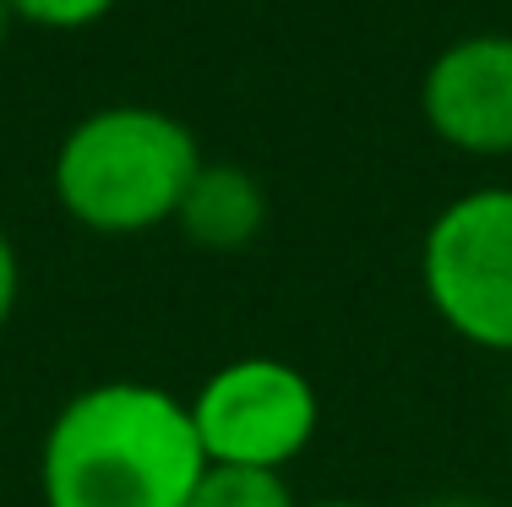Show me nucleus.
I'll return each mask as SVG.
<instances>
[{
	"label": "nucleus",
	"instance_id": "obj_1",
	"mask_svg": "<svg viewBox=\"0 0 512 507\" xmlns=\"http://www.w3.org/2000/svg\"><path fill=\"white\" fill-rule=\"evenodd\" d=\"M207 453L186 398L109 377L71 393L39 442L44 507H186Z\"/></svg>",
	"mask_w": 512,
	"mask_h": 507
},
{
	"label": "nucleus",
	"instance_id": "obj_2",
	"mask_svg": "<svg viewBox=\"0 0 512 507\" xmlns=\"http://www.w3.org/2000/svg\"><path fill=\"white\" fill-rule=\"evenodd\" d=\"M197 131L158 104H104L60 137L50 186L71 224L93 235H148L175 224L197 164Z\"/></svg>",
	"mask_w": 512,
	"mask_h": 507
},
{
	"label": "nucleus",
	"instance_id": "obj_3",
	"mask_svg": "<svg viewBox=\"0 0 512 507\" xmlns=\"http://www.w3.org/2000/svg\"><path fill=\"white\" fill-rule=\"evenodd\" d=\"M420 289L463 344L512 355V186L458 191L420 240Z\"/></svg>",
	"mask_w": 512,
	"mask_h": 507
},
{
	"label": "nucleus",
	"instance_id": "obj_4",
	"mask_svg": "<svg viewBox=\"0 0 512 507\" xmlns=\"http://www.w3.org/2000/svg\"><path fill=\"white\" fill-rule=\"evenodd\" d=\"M186 409L207 464L278 469V475L311 448L322 426V398L311 377L278 355H240L218 366L186 398Z\"/></svg>",
	"mask_w": 512,
	"mask_h": 507
},
{
	"label": "nucleus",
	"instance_id": "obj_5",
	"mask_svg": "<svg viewBox=\"0 0 512 507\" xmlns=\"http://www.w3.org/2000/svg\"><path fill=\"white\" fill-rule=\"evenodd\" d=\"M420 115L453 153L512 159V33L442 44L420 77Z\"/></svg>",
	"mask_w": 512,
	"mask_h": 507
},
{
	"label": "nucleus",
	"instance_id": "obj_6",
	"mask_svg": "<svg viewBox=\"0 0 512 507\" xmlns=\"http://www.w3.org/2000/svg\"><path fill=\"white\" fill-rule=\"evenodd\" d=\"M175 229L197 251H213V257H235V251L256 246V235L267 229L262 180L240 164L202 159L197 175H191V186H186V197H180Z\"/></svg>",
	"mask_w": 512,
	"mask_h": 507
},
{
	"label": "nucleus",
	"instance_id": "obj_7",
	"mask_svg": "<svg viewBox=\"0 0 512 507\" xmlns=\"http://www.w3.org/2000/svg\"><path fill=\"white\" fill-rule=\"evenodd\" d=\"M186 507H300L289 480L278 469H235V464H207L202 480L191 486Z\"/></svg>",
	"mask_w": 512,
	"mask_h": 507
},
{
	"label": "nucleus",
	"instance_id": "obj_8",
	"mask_svg": "<svg viewBox=\"0 0 512 507\" xmlns=\"http://www.w3.org/2000/svg\"><path fill=\"white\" fill-rule=\"evenodd\" d=\"M120 0H11L17 22L44 33H82V28H99V22L115 11Z\"/></svg>",
	"mask_w": 512,
	"mask_h": 507
},
{
	"label": "nucleus",
	"instance_id": "obj_9",
	"mask_svg": "<svg viewBox=\"0 0 512 507\" xmlns=\"http://www.w3.org/2000/svg\"><path fill=\"white\" fill-rule=\"evenodd\" d=\"M17 300H22V257H17V246H11L6 224H0V333H6Z\"/></svg>",
	"mask_w": 512,
	"mask_h": 507
},
{
	"label": "nucleus",
	"instance_id": "obj_10",
	"mask_svg": "<svg viewBox=\"0 0 512 507\" xmlns=\"http://www.w3.org/2000/svg\"><path fill=\"white\" fill-rule=\"evenodd\" d=\"M11 28H17V11H11V0H0V50H6Z\"/></svg>",
	"mask_w": 512,
	"mask_h": 507
},
{
	"label": "nucleus",
	"instance_id": "obj_11",
	"mask_svg": "<svg viewBox=\"0 0 512 507\" xmlns=\"http://www.w3.org/2000/svg\"><path fill=\"white\" fill-rule=\"evenodd\" d=\"M300 507H365V502H349V497H327V502H300Z\"/></svg>",
	"mask_w": 512,
	"mask_h": 507
}]
</instances>
